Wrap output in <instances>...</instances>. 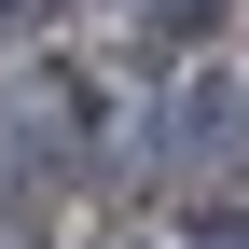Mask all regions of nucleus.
<instances>
[{
  "instance_id": "423d86ee",
  "label": "nucleus",
  "mask_w": 249,
  "mask_h": 249,
  "mask_svg": "<svg viewBox=\"0 0 249 249\" xmlns=\"http://www.w3.org/2000/svg\"><path fill=\"white\" fill-rule=\"evenodd\" d=\"M14 14H42V0H0V28H14Z\"/></svg>"
},
{
  "instance_id": "f257e3e1",
  "label": "nucleus",
  "mask_w": 249,
  "mask_h": 249,
  "mask_svg": "<svg viewBox=\"0 0 249 249\" xmlns=\"http://www.w3.org/2000/svg\"><path fill=\"white\" fill-rule=\"evenodd\" d=\"M0 124H14V152H42V166H83V152L111 139V83L70 70V55H28V83L0 97Z\"/></svg>"
},
{
  "instance_id": "f03ea898",
  "label": "nucleus",
  "mask_w": 249,
  "mask_h": 249,
  "mask_svg": "<svg viewBox=\"0 0 249 249\" xmlns=\"http://www.w3.org/2000/svg\"><path fill=\"white\" fill-rule=\"evenodd\" d=\"M152 139H166L180 180H249V70H180Z\"/></svg>"
},
{
  "instance_id": "20e7f679",
  "label": "nucleus",
  "mask_w": 249,
  "mask_h": 249,
  "mask_svg": "<svg viewBox=\"0 0 249 249\" xmlns=\"http://www.w3.org/2000/svg\"><path fill=\"white\" fill-rule=\"evenodd\" d=\"M124 14H139V28H166V42H194V28H222L235 0H124Z\"/></svg>"
},
{
  "instance_id": "39448f33",
  "label": "nucleus",
  "mask_w": 249,
  "mask_h": 249,
  "mask_svg": "<svg viewBox=\"0 0 249 249\" xmlns=\"http://www.w3.org/2000/svg\"><path fill=\"white\" fill-rule=\"evenodd\" d=\"M97 249H152V235H139V222H111V235H97Z\"/></svg>"
},
{
  "instance_id": "7ed1b4c3",
  "label": "nucleus",
  "mask_w": 249,
  "mask_h": 249,
  "mask_svg": "<svg viewBox=\"0 0 249 249\" xmlns=\"http://www.w3.org/2000/svg\"><path fill=\"white\" fill-rule=\"evenodd\" d=\"M0 249H55V208L28 194V180H0Z\"/></svg>"
}]
</instances>
